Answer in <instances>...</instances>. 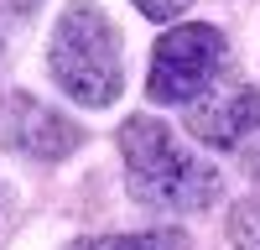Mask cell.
I'll return each mask as SVG.
<instances>
[{
    "instance_id": "9",
    "label": "cell",
    "mask_w": 260,
    "mask_h": 250,
    "mask_svg": "<svg viewBox=\"0 0 260 250\" xmlns=\"http://www.w3.org/2000/svg\"><path fill=\"white\" fill-rule=\"evenodd\" d=\"M31 6L37 0H11V11H21V16H31Z\"/></svg>"
},
{
    "instance_id": "3",
    "label": "cell",
    "mask_w": 260,
    "mask_h": 250,
    "mask_svg": "<svg viewBox=\"0 0 260 250\" xmlns=\"http://www.w3.org/2000/svg\"><path fill=\"white\" fill-rule=\"evenodd\" d=\"M219 73H224V32L203 21H182L151 47L146 94L151 104H192L219 83Z\"/></svg>"
},
{
    "instance_id": "4",
    "label": "cell",
    "mask_w": 260,
    "mask_h": 250,
    "mask_svg": "<svg viewBox=\"0 0 260 250\" xmlns=\"http://www.w3.org/2000/svg\"><path fill=\"white\" fill-rule=\"evenodd\" d=\"M260 125V94L250 83H213L203 99L187 104V131L213 151H234Z\"/></svg>"
},
{
    "instance_id": "8",
    "label": "cell",
    "mask_w": 260,
    "mask_h": 250,
    "mask_svg": "<svg viewBox=\"0 0 260 250\" xmlns=\"http://www.w3.org/2000/svg\"><path fill=\"white\" fill-rule=\"evenodd\" d=\"M130 6H136L146 21H172V16H182L192 0H130Z\"/></svg>"
},
{
    "instance_id": "6",
    "label": "cell",
    "mask_w": 260,
    "mask_h": 250,
    "mask_svg": "<svg viewBox=\"0 0 260 250\" xmlns=\"http://www.w3.org/2000/svg\"><path fill=\"white\" fill-rule=\"evenodd\" d=\"M73 250H187L182 229H146V235H99V240H78Z\"/></svg>"
},
{
    "instance_id": "1",
    "label": "cell",
    "mask_w": 260,
    "mask_h": 250,
    "mask_svg": "<svg viewBox=\"0 0 260 250\" xmlns=\"http://www.w3.org/2000/svg\"><path fill=\"white\" fill-rule=\"evenodd\" d=\"M120 157L130 172V198L156 214H198L219 198V172L151 115H130L120 125Z\"/></svg>"
},
{
    "instance_id": "2",
    "label": "cell",
    "mask_w": 260,
    "mask_h": 250,
    "mask_svg": "<svg viewBox=\"0 0 260 250\" xmlns=\"http://www.w3.org/2000/svg\"><path fill=\"white\" fill-rule=\"evenodd\" d=\"M47 68L57 78V89L73 104L104 110L115 104L125 89V57H120V32L110 26L94 0H68V11L52 26V47H47Z\"/></svg>"
},
{
    "instance_id": "7",
    "label": "cell",
    "mask_w": 260,
    "mask_h": 250,
    "mask_svg": "<svg viewBox=\"0 0 260 250\" xmlns=\"http://www.w3.org/2000/svg\"><path fill=\"white\" fill-rule=\"evenodd\" d=\"M229 240L240 245V250L260 245V203H240V208H234V219H229Z\"/></svg>"
},
{
    "instance_id": "5",
    "label": "cell",
    "mask_w": 260,
    "mask_h": 250,
    "mask_svg": "<svg viewBox=\"0 0 260 250\" xmlns=\"http://www.w3.org/2000/svg\"><path fill=\"white\" fill-rule=\"evenodd\" d=\"M0 131H6V141L16 146V151H26V157H42V162H57V157H68L73 146H78V125H68L57 110H47L42 99L31 94H11L6 99V120H0Z\"/></svg>"
}]
</instances>
